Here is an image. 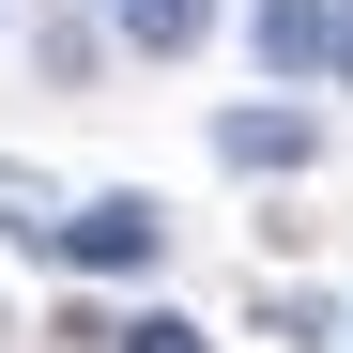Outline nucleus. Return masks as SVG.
Instances as JSON below:
<instances>
[{"mask_svg":"<svg viewBox=\"0 0 353 353\" xmlns=\"http://www.w3.org/2000/svg\"><path fill=\"white\" fill-rule=\"evenodd\" d=\"M108 31H123V46H154V62H185V46L215 31V0H108Z\"/></svg>","mask_w":353,"mask_h":353,"instance_id":"4","label":"nucleus"},{"mask_svg":"<svg viewBox=\"0 0 353 353\" xmlns=\"http://www.w3.org/2000/svg\"><path fill=\"white\" fill-rule=\"evenodd\" d=\"M215 154H230V169H307V108H230Z\"/></svg>","mask_w":353,"mask_h":353,"instance_id":"3","label":"nucleus"},{"mask_svg":"<svg viewBox=\"0 0 353 353\" xmlns=\"http://www.w3.org/2000/svg\"><path fill=\"white\" fill-rule=\"evenodd\" d=\"M108 353H215L200 323H169V307H139V323H108Z\"/></svg>","mask_w":353,"mask_h":353,"instance_id":"5","label":"nucleus"},{"mask_svg":"<svg viewBox=\"0 0 353 353\" xmlns=\"http://www.w3.org/2000/svg\"><path fill=\"white\" fill-rule=\"evenodd\" d=\"M261 77H338V0H246Z\"/></svg>","mask_w":353,"mask_h":353,"instance_id":"2","label":"nucleus"},{"mask_svg":"<svg viewBox=\"0 0 353 353\" xmlns=\"http://www.w3.org/2000/svg\"><path fill=\"white\" fill-rule=\"evenodd\" d=\"M338 77H353V0H338Z\"/></svg>","mask_w":353,"mask_h":353,"instance_id":"6","label":"nucleus"},{"mask_svg":"<svg viewBox=\"0 0 353 353\" xmlns=\"http://www.w3.org/2000/svg\"><path fill=\"white\" fill-rule=\"evenodd\" d=\"M46 246H62L77 276H154V261H169V215H154L139 185H108V200H77V215H46Z\"/></svg>","mask_w":353,"mask_h":353,"instance_id":"1","label":"nucleus"}]
</instances>
